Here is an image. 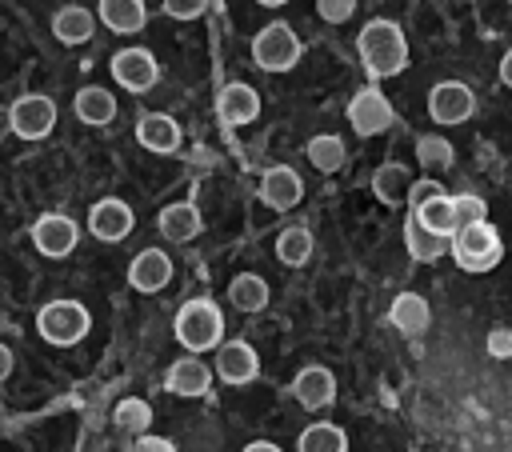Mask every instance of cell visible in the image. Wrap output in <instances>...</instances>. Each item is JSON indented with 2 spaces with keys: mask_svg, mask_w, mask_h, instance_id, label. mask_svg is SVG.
<instances>
[{
  "mask_svg": "<svg viewBox=\"0 0 512 452\" xmlns=\"http://www.w3.org/2000/svg\"><path fill=\"white\" fill-rule=\"evenodd\" d=\"M76 240H80V228H76V220L64 216V212H44V216L32 224V244H36V252L48 256V260L68 256V252L76 248Z\"/></svg>",
  "mask_w": 512,
  "mask_h": 452,
  "instance_id": "30bf717a",
  "label": "cell"
},
{
  "mask_svg": "<svg viewBox=\"0 0 512 452\" xmlns=\"http://www.w3.org/2000/svg\"><path fill=\"white\" fill-rule=\"evenodd\" d=\"M480 220H488V204H484L476 192H460V196H452V228L480 224Z\"/></svg>",
  "mask_w": 512,
  "mask_h": 452,
  "instance_id": "d6a6232c",
  "label": "cell"
},
{
  "mask_svg": "<svg viewBox=\"0 0 512 452\" xmlns=\"http://www.w3.org/2000/svg\"><path fill=\"white\" fill-rule=\"evenodd\" d=\"M92 32H96V16H92L88 8L64 4V8L52 12V36H56L60 44H88Z\"/></svg>",
  "mask_w": 512,
  "mask_h": 452,
  "instance_id": "603a6c76",
  "label": "cell"
},
{
  "mask_svg": "<svg viewBox=\"0 0 512 452\" xmlns=\"http://www.w3.org/2000/svg\"><path fill=\"white\" fill-rule=\"evenodd\" d=\"M128 452H176V444H172V440H164V436L140 432V436L132 440V448H128Z\"/></svg>",
  "mask_w": 512,
  "mask_h": 452,
  "instance_id": "74e56055",
  "label": "cell"
},
{
  "mask_svg": "<svg viewBox=\"0 0 512 452\" xmlns=\"http://www.w3.org/2000/svg\"><path fill=\"white\" fill-rule=\"evenodd\" d=\"M132 224H136V216H132V208H128L120 196H104V200H96V204L88 208V232H92L96 240H104V244L124 240V236L132 232Z\"/></svg>",
  "mask_w": 512,
  "mask_h": 452,
  "instance_id": "8fae6325",
  "label": "cell"
},
{
  "mask_svg": "<svg viewBox=\"0 0 512 452\" xmlns=\"http://www.w3.org/2000/svg\"><path fill=\"white\" fill-rule=\"evenodd\" d=\"M8 128L20 140H44L56 128V100L40 96V92H28V96L12 100L8 104Z\"/></svg>",
  "mask_w": 512,
  "mask_h": 452,
  "instance_id": "8992f818",
  "label": "cell"
},
{
  "mask_svg": "<svg viewBox=\"0 0 512 452\" xmlns=\"http://www.w3.org/2000/svg\"><path fill=\"white\" fill-rule=\"evenodd\" d=\"M300 196H304V180H300L296 168H288V164H272V168H264V176H260V200H264L272 212H288V208H296Z\"/></svg>",
  "mask_w": 512,
  "mask_h": 452,
  "instance_id": "7c38bea8",
  "label": "cell"
},
{
  "mask_svg": "<svg viewBox=\"0 0 512 452\" xmlns=\"http://www.w3.org/2000/svg\"><path fill=\"white\" fill-rule=\"evenodd\" d=\"M484 348H488V356H496V360H512V328H504V324L488 328Z\"/></svg>",
  "mask_w": 512,
  "mask_h": 452,
  "instance_id": "e575fe53",
  "label": "cell"
},
{
  "mask_svg": "<svg viewBox=\"0 0 512 452\" xmlns=\"http://www.w3.org/2000/svg\"><path fill=\"white\" fill-rule=\"evenodd\" d=\"M156 228H160V236H164V240H172V244H184V240H196V236H200L204 220H200V208H196L192 200H176V204L160 208V216H156Z\"/></svg>",
  "mask_w": 512,
  "mask_h": 452,
  "instance_id": "d6986e66",
  "label": "cell"
},
{
  "mask_svg": "<svg viewBox=\"0 0 512 452\" xmlns=\"http://www.w3.org/2000/svg\"><path fill=\"white\" fill-rule=\"evenodd\" d=\"M72 112L80 124H92V128H104L116 120V96L100 84H84L76 96H72Z\"/></svg>",
  "mask_w": 512,
  "mask_h": 452,
  "instance_id": "ffe728a7",
  "label": "cell"
},
{
  "mask_svg": "<svg viewBox=\"0 0 512 452\" xmlns=\"http://www.w3.org/2000/svg\"><path fill=\"white\" fill-rule=\"evenodd\" d=\"M112 424H116L120 432H128V436L148 432V424H152V408H148V400H140V396H124V400L112 408Z\"/></svg>",
  "mask_w": 512,
  "mask_h": 452,
  "instance_id": "f546056e",
  "label": "cell"
},
{
  "mask_svg": "<svg viewBox=\"0 0 512 452\" xmlns=\"http://www.w3.org/2000/svg\"><path fill=\"white\" fill-rule=\"evenodd\" d=\"M136 140H140V148L168 156V152L180 148V124L168 112H144L136 120Z\"/></svg>",
  "mask_w": 512,
  "mask_h": 452,
  "instance_id": "ac0fdd59",
  "label": "cell"
},
{
  "mask_svg": "<svg viewBox=\"0 0 512 452\" xmlns=\"http://www.w3.org/2000/svg\"><path fill=\"white\" fill-rule=\"evenodd\" d=\"M412 216H416V220H420L428 232L448 236V232H452V196H448V192H440V196L424 200L420 208H412Z\"/></svg>",
  "mask_w": 512,
  "mask_h": 452,
  "instance_id": "4dcf8cb0",
  "label": "cell"
},
{
  "mask_svg": "<svg viewBox=\"0 0 512 452\" xmlns=\"http://www.w3.org/2000/svg\"><path fill=\"white\" fill-rule=\"evenodd\" d=\"M108 68H112V80L128 92H148L160 80V64L148 48H120Z\"/></svg>",
  "mask_w": 512,
  "mask_h": 452,
  "instance_id": "9c48e42d",
  "label": "cell"
},
{
  "mask_svg": "<svg viewBox=\"0 0 512 452\" xmlns=\"http://www.w3.org/2000/svg\"><path fill=\"white\" fill-rule=\"evenodd\" d=\"M356 52H360V64L372 80H388V76L404 72V64H408V40H404L400 24L384 20V16H376L360 28Z\"/></svg>",
  "mask_w": 512,
  "mask_h": 452,
  "instance_id": "6da1fadb",
  "label": "cell"
},
{
  "mask_svg": "<svg viewBox=\"0 0 512 452\" xmlns=\"http://www.w3.org/2000/svg\"><path fill=\"white\" fill-rule=\"evenodd\" d=\"M312 256V232L304 224H292L276 236V260L288 264V268H300L304 260Z\"/></svg>",
  "mask_w": 512,
  "mask_h": 452,
  "instance_id": "83f0119b",
  "label": "cell"
},
{
  "mask_svg": "<svg viewBox=\"0 0 512 452\" xmlns=\"http://www.w3.org/2000/svg\"><path fill=\"white\" fill-rule=\"evenodd\" d=\"M92 328V316L80 300H52L36 312V332L56 344V348H68V344H80Z\"/></svg>",
  "mask_w": 512,
  "mask_h": 452,
  "instance_id": "277c9868",
  "label": "cell"
},
{
  "mask_svg": "<svg viewBox=\"0 0 512 452\" xmlns=\"http://www.w3.org/2000/svg\"><path fill=\"white\" fill-rule=\"evenodd\" d=\"M8 372H12V352L0 344V380H8Z\"/></svg>",
  "mask_w": 512,
  "mask_h": 452,
  "instance_id": "60d3db41",
  "label": "cell"
},
{
  "mask_svg": "<svg viewBox=\"0 0 512 452\" xmlns=\"http://www.w3.org/2000/svg\"><path fill=\"white\" fill-rule=\"evenodd\" d=\"M432 320V308L420 292H396V300L388 304V324L400 328L404 336H420Z\"/></svg>",
  "mask_w": 512,
  "mask_h": 452,
  "instance_id": "7402d4cb",
  "label": "cell"
},
{
  "mask_svg": "<svg viewBox=\"0 0 512 452\" xmlns=\"http://www.w3.org/2000/svg\"><path fill=\"white\" fill-rule=\"evenodd\" d=\"M256 372H260V356L252 344H244V340L216 344V376L224 384H252Z\"/></svg>",
  "mask_w": 512,
  "mask_h": 452,
  "instance_id": "5bb4252c",
  "label": "cell"
},
{
  "mask_svg": "<svg viewBox=\"0 0 512 452\" xmlns=\"http://www.w3.org/2000/svg\"><path fill=\"white\" fill-rule=\"evenodd\" d=\"M416 160H420L424 168H452L456 148L448 144V136H420V140H416Z\"/></svg>",
  "mask_w": 512,
  "mask_h": 452,
  "instance_id": "1f68e13d",
  "label": "cell"
},
{
  "mask_svg": "<svg viewBox=\"0 0 512 452\" xmlns=\"http://www.w3.org/2000/svg\"><path fill=\"white\" fill-rule=\"evenodd\" d=\"M316 12H320V20H328V24H344V20H352L356 0H316Z\"/></svg>",
  "mask_w": 512,
  "mask_h": 452,
  "instance_id": "d590c367",
  "label": "cell"
},
{
  "mask_svg": "<svg viewBox=\"0 0 512 452\" xmlns=\"http://www.w3.org/2000/svg\"><path fill=\"white\" fill-rule=\"evenodd\" d=\"M344 116H348V124H352V132H356V136H376V132L392 128V120H396L392 100H388V96H384L376 84L360 88V92L348 100Z\"/></svg>",
  "mask_w": 512,
  "mask_h": 452,
  "instance_id": "52a82bcc",
  "label": "cell"
},
{
  "mask_svg": "<svg viewBox=\"0 0 512 452\" xmlns=\"http://www.w3.org/2000/svg\"><path fill=\"white\" fill-rule=\"evenodd\" d=\"M440 192H444V184L432 180V176H424V180H412V184H408L404 204H408V212H412V208H420L424 200H432V196H440Z\"/></svg>",
  "mask_w": 512,
  "mask_h": 452,
  "instance_id": "836d02e7",
  "label": "cell"
},
{
  "mask_svg": "<svg viewBox=\"0 0 512 452\" xmlns=\"http://www.w3.org/2000/svg\"><path fill=\"white\" fill-rule=\"evenodd\" d=\"M96 20L108 32L132 36V32H140L148 24V8H144V0H100L96 4Z\"/></svg>",
  "mask_w": 512,
  "mask_h": 452,
  "instance_id": "44dd1931",
  "label": "cell"
},
{
  "mask_svg": "<svg viewBox=\"0 0 512 452\" xmlns=\"http://www.w3.org/2000/svg\"><path fill=\"white\" fill-rule=\"evenodd\" d=\"M472 112H476V96H472L468 84H460V80H440V84H432V92H428V116H432L436 124L452 128V124L472 120Z\"/></svg>",
  "mask_w": 512,
  "mask_h": 452,
  "instance_id": "ba28073f",
  "label": "cell"
},
{
  "mask_svg": "<svg viewBox=\"0 0 512 452\" xmlns=\"http://www.w3.org/2000/svg\"><path fill=\"white\" fill-rule=\"evenodd\" d=\"M292 396L300 408L308 412H320L336 400V376L324 368V364H304L296 376H292Z\"/></svg>",
  "mask_w": 512,
  "mask_h": 452,
  "instance_id": "4fadbf2b",
  "label": "cell"
},
{
  "mask_svg": "<svg viewBox=\"0 0 512 452\" xmlns=\"http://www.w3.org/2000/svg\"><path fill=\"white\" fill-rule=\"evenodd\" d=\"M408 168L404 164H396V160H388V164H380L376 172H372V196L384 204V208H396V204H404V192H408Z\"/></svg>",
  "mask_w": 512,
  "mask_h": 452,
  "instance_id": "d4e9b609",
  "label": "cell"
},
{
  "mask_svg": "<svg viewBox=\"0 0 512 452\" xmlns=\"http://www.w3.org/2000/svg\"><path fill=\"white\" fill-rule=\"evenodd\" d=\"M500 84H504V88H512V48L500 56Z\"/></svg>",
  "mask_w": 512,
  "mask_h": 452,
  "instance_id": "f35d334b",
  "label": "cell"
},
{
  "mask_svg": "<svg viewBox=\"0 0 512 452\" xmlns=\"http://www.w3.org/2000/svg\"><path fill=\"white\" fill-rule=\"evenodd\" d=\"M160 8H164V16H172V20H196V16H204L208 0H160Z\"/></svg>",
  "mask_w": 512,
  "mask_h": 452,
  "instance_id": "8d00e7d4",
  "label": "cell"
},
{
  "mask_svg": "<svg viewBox=\"0 0 512 452\" xmlns=\"http://www.w3.org/2000/svg\"><path fill=\"white\" fill-rule=\"evenodd\" d=\"M228 300L240 312H264L268 308V280L256 272H240L228 280Z\"/></svg>",
  "mask_w": 512,
  "mask_h": 452,
  "instance_id": "484cf974",
  "label": "cell"
},
{
  "mask_svg": "<svg viewBox=\"0 0 512 452\" xmlns=\"http://www.w3.org/2000/svg\"><path fill=\"white\" fill-rule=\"evenodd\" d=\"M300 56H304V44L284 20H272L252 36V60L264 72H288L300 64Z\"/></svg>",
  "mask_w": 512,
  "mask_h": 452,
  "instance_id": "5b68a950",
  "label": "cell"
},
{
  "mask_svg": "<svg viewBox=\"0 0 512 452\" xmlns=\"http://www.w3.org/2000/svg\"><path fill=\"white\" fill-rule=\"evenodd\" d=\"M240 452H284L280 444H272V440H252V444H244Z\"/></svg>",
  "mask_w": 512,
  "mask_h": 452,
  "instance_id": "ab89813d",
  "label": "cell"
},
{
  "mask_svg": "<svg viewBox=\"0 0 512 452\" xmlns=\"http://www.w3.org/2000/svg\"><path fill=\"white\" fill-rule=\"evenodd\" d=\"M216 116H220L228 128L252 124V120L260 116V96H256V88H252V84H240V80L224 84L220 96H216Z\"/></svg>",
  "mask_w": 512,
  "mask_h": 452,
  "instance_id": "2e32d148",
  "label": "cell"
},
{
  "mask_svg": "<svg viewBox=\"0 0 512 452\" xmlns=\"http://www.w3.org/2000/svg\"><path fill=\"white\" fill-rule=\"evenodd\" d=\"M448 252L464 272H492L504 256V244H500V232L488 220H480V224L452 228L448 232Z\"/></svg>",
  "mask_w": 512,
  "mask_h": 452,
  "instance_id": "7a4b0ae2",
  "label": "cell"
},
{
  "mask_svg": "<svg viewBox=\"0 0 512 452\" xmlns=\"http://www.w3.org/2000/svg\"><path fill=\"white\" fill-rule=\"evenodd\" d=\"M172 332H176V340L196 356V352H208V348L220 344V336H224V316H220V308H216L208 296H196V300H184V304H180V312H176V320H172Z\"/></svg>",
  "mask_w": 512,
  "mask_h": 452,
  "instance_id": "3957f363",
  "label": "cell"
},
{
  "mask_svg": "<svg viewBox=\"0 0 512 452\" xmlns=\"http://www.w3.org/2000/svg\"><path fill=\"white\" fill-rule=\"evenodd\" d=\"M404 248H408V256H412L416 264H432V260H440V256L448 252V236L428 232V228L408 212V216H404Z\"/></svg>",
  "mask_w": 512,
  "mask_h": 452,
  "instance_id": "cb8c5ba5",
  "label": "cell"
},
{
  "mask_svg": "<svg viewBox=\"0 0 512 452\" xmlns=\"http://www.w3.org/2000/svg\"><path fill=\"white\" fill-rule=\"evenodd\" d=\"M256 4H264V8H280V4H288V0H256Z\"/></svg>",
  "mask_w": 512,
  "mask_h": 452,
  "instance_id": "b9f144b4",
  "label": "cell"
},
{
  "mask_svg": "<svg viewBox=\"0 0 512 452\" xmlns=\"http://www.w3.org/2000/svg\"><path fill=\"white\" fill-rule=\"evenodd\" d=\"M168 280H172V260H168V252L144 248V252L132 256V264H128V284H132L136 292H160V288H168Z\"/></svg>",
  "mask_w": 512,
  "mask_h": 452,
  "instance_id": "e0dca14e",
  "label": "cell"
},
{
  "mask_svg": "<svg viewBox=\"0 0 512 452\" xmlns=\"http://www.w3.org/2000/svg\"><path fill=\"white\" fill-rule=\"evenodd\" d=\"M296 452H348V436L336 424H308L296 440Z\"/></svg>",
  "mask_w": 512,
  "mask_h": 452,
  "instance_id": "f1b7e54d",
  "label": "cell"
},
{
  "mask_svg": "<svg viewBox=\"0 0 512 452\" xmlns=\"http://www.w3.org/2000/svg\"><path fill=\"white\" fill-rule=\"evenodd\" d=\"M304 156H308V164H312L316 172H340V168H344L348 148H344V140H340L336 132H320V136H312V140H308Z\"/></svg>",
  "mask_w": 512,
  "mask_h": 452,
  "instance_id": "4316f807",
  "label": "cell"
},
{
  "mask_svg": "<svg viewBox=\"0 0 512 452\" xmlns=\"http://www.w3.org/2000/svg\"><path fill=\"white\" fill-rule=\"evenodd\" d=\"M208 388H212V372H208V364L196 360L192 352H188L184 360H172L168 372H164V392H172V396L196 400V396H208Z\"/></svg>",
  "mask_w": 512,
  "mask_h": 452,
  "instance_id": "9a60e30c",
  "label": "cell"
}]
</instances>
